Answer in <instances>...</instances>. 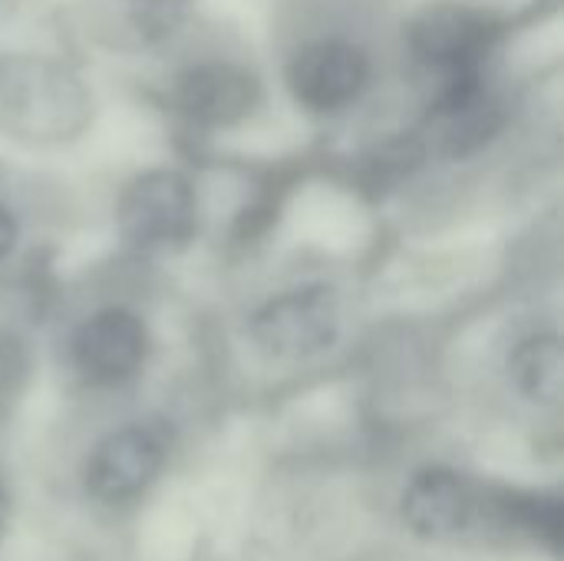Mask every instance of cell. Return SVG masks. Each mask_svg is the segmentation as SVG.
I'll return each mask as SVG.
<instances>
[{
    "label": "cell",
    "instance_id": "obj_12",
    "mask_svg": "<svg viewBox=\"0 0 564 561\" xmlns=\"http://www.w3.org/2000/svg\"><path fill=\"white\" fill-rule=\"evenodd\" d=\"M195 3L198 0H126V17L139 40L155 46L172 40L188 23Z\"/></svg>",
    "mask_w": 564,
    "mask_h": 561
},
{
    "label": "cell",
    "instance_id": "obj_10",
    "mask_svg": "<svg viewBox=\"0 0 564 561\" xmlns=\"http://www.w3.org/2000/svg\"><path fill=\"white\" fill-rule=\"evenodd\" d=\"M172 99L188 122L205 129H228L254 112L261 103V83L241 63L202 60L175 76Z\"/></svg>",
    "mask_w": 564,
    "mask_h": 561
},
{
    "label": "cell",
    "instance_id": "obj_3",
    "mask_svg": "<svg viewBox=\"0 0 564 561\" xmlns=\"http://www.w3.org/2000/svg\"><path fill=\"white\" fill-rule=\"evenodd\" d=\"M119 235L152 255L185 248L198 231V198L192 182L175 169H149L135 175L116 205Z\"/></svg>",
    "mask_w": 564,
    "mask_h": 561
},
{
    "label": "cell",
    "instance_id": "obj_1",
    "mask_svg": "<svg viewBox=\"0 0 564 561\" xmlns=\"http://www.w3.org/2000/svg\"><path fill=\"white\" fill-rule=\"evenodd\" d=\"M93 122V93L76 69L36 53L0 56V132L23 145H66Z\"/></svg>",
    "mask_w": 564,
    "mask_h": 561
},
{
    "label": "cell",
    "instance_id": "obj_5",
    "mask_svg": "<svg viewBox=\"0 0 564 561\" xmlns=\"http://www.w3.org/2000/svg\"><path fill=\"white\" fill-rule=\"evenodd\" d=\"M370 56L354 40L321 36L297 46L288 60L284 83L297 106L327 116L354 106L370 86Z\"/></svg>",
    "mask_w": 564,
    "mask_h": 561
},
{
    "label": "cell",
    "instance_id": "obj_14",
    "mask_svg": "<svg viewBox=\"0 0 564 561\" xmlns=\"http://www.w3.org/2000/svg\"><path fill=\"white\" fill-rule=\"evenodd\" d=\"M17 235H20V228H17V218H13V212L0 205V261H3V258L13 251V245H17Z\"/></svg>",
    "mask_w": 564,
    "mask_h": 561
},
{
    "label": "cell",
    "instance_id": "obj_15",
    "mask_svg": "<svg viewBox=\"0 0 564 561\" xmlns=\"http://www.w3.org/2000/svg\"><path fill=\"white\" fill-rule=\"evenodd\" d=\"M7 526H10V496H7V489L0 486V539H3V532H7Z\"/></svg>",
    "mask_w": 564,
    "mask_h": 561
},
{
    "label": "cell",
    "instance_id": "obj_13",
    "mask_svg": "<svg viewBox=\"0 0 564 561\" xmlns=\"http://www.w3.org/2000/svg\"><path fill=\"white\" fill-rule=\"evenodd\" d=\"M30 370H33V357L26 341L13 327L0 324V400L20 393L23 384L30 380Z\"/></svg>",
    "mask_w": 564,
    "mask_h": 561
},
{
    "label": "cell",
    "instance_id": "obj_9",
    "mask_svg": "<svg viewBox=\"0 0 564 561\" xmlns=\"http://www.w3.org/2000/svg\"><path fill=\"white\" fill-rule=\"evenodd\" d=\"M400 519L416 539L453 542L486 519V496L469 476L449 466H426L406 483Z\"/></svg>",
    "mask_w": 564,
    "mask_h": 561
},
{
    "label": "cell",
    "instance_id": "obj_2",
    "mask_svg": "<svg viewBox=\"0 0 564 561\" xmlns=\"http://www.w3.org/2000/svg\"><path fill=\"white\" fill-rule=\"evenodd\" d=\"M340 294L330 284H297L268 298L248 321L251 344L271 360H311L340 337Z\"/></svg>",
    "mask_w": 564,
    "mask_h": 561
},
{
    "label": "cell",
    "instance_id": "obj_7",
    "mask_svg": "<svg viewBox=\"0 0 564 561\" xmlns=\"http://www.w3.org/2000/svg\"><path fill=\"white\" fill-rule=\"evenodd\" d=\"M169 443L165 433L149 423H129L102 436L86 466L83 486L96 503L122 506L139 499L165 470Z\"/></svg>",
    "mask_w": 564,
    "mask_h": 561
},
{
    "label": "cell",
    "instance_id": "obj_8",
    "mask_svg": "<svg viewBox=\"0 0 564 561\" xmlns=\"http://www.w3.org/2000/svg\"><path fill=\"white\" fill-rule=\"evenodd\" d=\"M149 327L129 308H102L89 314L69 344L76 374L93 387H122L135 380L149 360Z\"/></svg>",
    "mask_w": 564,
    "mask_h": 561
},
{
    "label": "cell",
    "instance_id": "obj_6",
    "mask_svg": "<svg viewBox=\"0 0 564 561\" xmlns=\"http://www.w3.org/2000/svg\"><path fill=\"white\" fill-rule=\"evenodd\" d=\"M509 122L506 103L486 86V73L443 79L426 116V149L443 159H466L486 149Z\"/></svg>",
    "mask_w": 564,
    "mask_h": 561
},
{
    "label": "cell",
    "instance_id": "obj_4",
    "mask_svg": "<svg viewBox=\"0 0 564 561\" xmlns=\"http://www.w3.org/2000/svg\"><path fill=\"white\" fill-rule=\"evenodd\" d=\"M499 36V23L469 3L440 0L426 3L406 23V43L413 56L436 73V79L482 73L486 56Z\"/></svg>",
    "mask_w": 564,
    "mask_h": 561
},
{
    "label": "cell",
    "instance_id": "obj_11",
    "mask_svg": "<svg viewBox=\"0 0 564 561\" xmlns=\"http://www.w3.org/2000/svg\"><path fill=\"white\" fill-rule=\"evenodd\" d=\"M509 380L529 403L558 407L564 393L562 337L545 331L519 341L509 354Z\"/></svg>",
    "mask_w": 564,
    "mask_h": 561
}]
</instances>
